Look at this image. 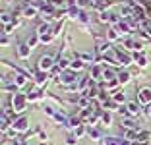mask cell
<instances>
[{
    "instance_id": "cell-40",
    "label": "cell",
    "mask_w": 151,
    "mask_h": 145,
    "mask_svg": "<svg viewBox=\"0 0 151 145\" xmlns=\"http://www.w3.org/2000/svg\"><path fill=\"white\" fill-rule=\"evenodd\" d=\"M16 145H29V143H27V139H18V141H16Z\"/></svg>"
},
{
    "instance_id": "cell-29",
    "label": "cell",
    "mask_w": 151,
    "mask_h": 145,
    "mask_svg": "<svg viewBox=\"0 0 151 145\" xmlns=\"http://www.w3.org/2000/svg\"><path fill=\"white\" fill-rule=\"evenodd\" d=\"M52 118H54V120H56V122H58V124H68V120H66V116H64V114H60V112H56V114H54V116H52Z\"/></svg>"
},
{
    "instance_id": "cell-43",
    "label": "cell",
    "mask_w": 151,
    "mask_h": 145,
    "mask_svg": "<svg viewBox=\"0 0 151 145\" xmlns=\"http://www.w3.org/2000/svg\"><path fill=\"white\" fill-rule=\"evenodd\" d=\"M130 145H143V143H139V141H132Z\"/></svg>"
},
{
    "instance_id": "cell-39",
    "label": "cell",
    "mask_w": 151,
    "mask_h": 145,
    "mask_svg": "<svg viewBox=\"0 0 151 145\" xmlns=\"http://www.w3.org/2000/svg\"><path fill=\"white\" fill-rule=\"evenodd\" d=\"M89 0H78V6H87Z\"/></svg>"
},
{
    "instance_id": "cell-31",
    "label": "cell",
    "mask_w": 151,
    "mask_h": 145,
    "mask_svg": "<svg viewBox=\"0 0 151 145\" xmlns=\"http://www.w3.org/2000/svg\"><path fill=\"white\" fill-rule=\"evenodd\" d=\"M39 99H41V93H37V91H33V93H29V95H27V101H29V103L39 101Z\"/></svg>"
},
{
    "instance_id": "cell-25",
    "label": "cell",
    "mask_w": 151,
    "mask_h": 145,
    "mask_svg": "<svg viewBox=\"0 0 151 145\" xmlns=\"http://www.w3.org/2000/svg\"><path fill=\"white\" fill-rule=\"evenodd\" d=\"M85 132H87V130H85V124H81V126H78V128H76V130H74V136L78 137V139H80V137L83 136Z\"/></svg>"
},
{
    "instance_id": "cell-17",
    "label": "cell",
    "mask_w": 151,
    "mask_h": 145,
    "mask_svg": "<svg viewBox=\"0 0 151 145\" xmlns=\"http://www.w3.org/2000/svg\"><path fill=\"white\" fill-rule=\"evenodd\" d=\"M87 136L91 137V139H101V134H99V130H97L95 126L87 128Z\"/></svg>"
},
{
    "instance_id": "cell-5",
    "label": "cell",
    "mask_w": 151,
    "mask_h": 145,
    "mask_svg": "<svg viewBox=\"0 0 151 145\" xmlns=\"http://www.w3.org/2000/svg\"><path fill=\"white\" fill-rule=\"evenodd\" d=\"M12 126H14V130H16V132H25L27 126H29V120H27V116H19V118L14 120Z\"/></svg>"
},
{
    "instance_id": "cell-8",
    "label": "cell",
    "mask_w": 151,
    "mask_h": 145,
    "mask_svg": "<svg viewBox=\"0 0 151 145\" xmlns=\"http://www.w3.org/2000/svg\"><path fill=\"white\" fill-rule=\"evenodd\" d=\"M37 12H39V8H37V6H33V4H27L25 8L22 10V14L25 16V18H35Z\"/></svg>"
},
{
    "instance_id": "cell-28",
    "label": "cell",
    "mask_w": 151,
    "mask_h": 145,
    "mask_svg": "<svg viewBox=\"0 0 151 145\" xmlns=\"http://www.w3.org/2000/svg\"><path fill=\"white\" fill-rule=\"evenodd\" d=\"M39 41H41V37H39V35H33V37H29V41H27V45H29V48H33V47H35L37 43H39Z\"/></svg>"
},
{
    "instance_id": "cell-27",
    "label": "cell",
    "mask_w": 151,
    "mask_h": 145,
    "mask_svg": "<svg viewBox=\"0 0 151 145\" xmlns=\"http://www.w3.org/2000/svg\"><path fill=\"white\" fill-rule=\"evenodd\" d=\"M93 8H97V10L103 12V8H107V2H105V0H93Z\"/></svg>"
},
{
    "instance_id": "cell-12",
    "label": "cell",
    "mask_w": 151,
    "mask_h": 145,
    "mask_svg": "<svg viewBox=\"0 0 151 145\" xmlns=\"http://www.w3.org/2000/svg\"><path fill=\"white\" fill-rule=\"evenodd\" d=\"M126 108H128L130 116H138L139 114V105L138 103H126Z\"/></svg>"
},
{
    "instance_id": "cell-19",
    "label": "cell",
    "mask_w": 151,
    "mask_h": 145,
    "mask_svg": "<svg viewBox=\"0 0 151 145\" xmlns=\"http://www.w3.org/2000/svg\"><path fill=\"white\" fill-rule=\"evenodd\" d=\"M122 126H124L126 130H139V128L136 126V122H134V120H130V118H124V120H122Z\"/></svg>"
},
{
    "instance_id": "cell-32",
    "label": "cell",
    "mask_w": 151,
    "mask_h": 145,
    "mask_svg": "<svg viewBox=\"0 0 151 145\" xmlns=\"http://www.w3.org/2000/svg\"><path fill=\"white\" fill-rule=\"evenodd\" d=\"M68 14H70L72 18H80V8H78V6H74V8L68 10Z\"/></svg>"
},
{
    "instance_id": "cell-2",
    "label": "cell",
    "mask_w": 151,
    "mask_h": 145,
    "mask_svg": "<svg viewBox=\"0 0 151 145\" xmlns=\"http://www.w3.org/2000/svg\"><path fill=\"white\" fill-rule=\"evenodd\" d=\"M58 81H60L62 85H66V87H70V85L78 83V79H76V72L70 70V68H68V70H64L62 74L58 75Z\"/></svg>"
},
{
    "instance_id": "cell-33",
    "label": "cell",
    "mask_w": 151,
    "mask_h": 145,
    "mask_svg": "<svg viewBox=\"0 0 151 145\" xmlns=\"http://www.w3.org/2000/svg\"><path fill=\"white\" fill-rule=\"evenodd\" d=\"M10 22H12V16H10L8 12H2V23H4V25H8Z\"/></svg>"
},
{
    "instance_id": "cell-4",
    "label": "cell",
    "mask_w": 151,
    "mask_h": 145,
    "mask_svg": "<svg viewBox=\"0 0 151 145\" xmlns=\"http://www.w3.org/2000/svg\"><path fill=\"white\" fill-rule=\"evenodd\" d=\"M105 75V64H93L91 66V79L93 81H99Z\"/></svg>"
},
{
    "instance_id": "cell-13",
    "label": "cell",
    "mask_w": 151,
    "mask_h": 145,
    "mask_svg": "<svg viewBox=\"0 0 151 145\" xmlns=\"http://www.w3.org/2000/svg\"><path fill=\"white\" fill-rule=\"evenodd\" d=\"M83 64H85V62L81 60V58H76V60H72V64H70V70H74V72H80V70H83Z\"/></svg>"
},
{
    "instance_id": "cell-38",
    "label": "cell",
    "mask_w": 151,
    "mask_h": 145,
    "mask_svg": "<svg viewBox=\"0 0 151 145\" xmlns=\"http://www.w3.org/2000/svg\"><path fill=\"white\" fill-rule=\"evenodd\" d=\"M138 66H147V58L145 56H139L138 58Z\"/></svg>"
},
{
    "instance_id": "cell-37",
    "label": "cell",
    "mask_w": 151,
    "mask_h": 145,
    "mask_svg": "<svg viewBox=\"0 0 151 145\" xmlns=\"http://www.w3.org/2000/svg\"><path fill=\"white\" fill-rule=\"evenodd\" d=\"M87 12H83V10H81V12H80V22H83V23H87Z\"/></svg>"
},
{
    "instance_id": "cell-26",
    "label": "cell",
    "mask_w": 151,
    "mask_h": 145,
    "mask_svg": "<svg viewBox=\"0 0 151 145\" xmlns=\"http://www.w3.org/2000/svg\"><path fill=\"white\" fill-rule=\"evenodd\" d=\"M112 101H116L118 105L126 103V97H124V93H116V95H112Z\"/></svg>"
},
{
    "instance_id": "cell-14",
    "label": "cell",
    "mask_w": 151,
    "mask_h": 145,
    "mask_svg": "<svg viewBox=\"0 0 151 145\" xmlns=\"http://www.w3.org/2000/svg\"><path fill=\"white\" fill-rule=\"evenodd\" d=\"M14 83L18 85V87H25V83H27V75H25V74H18L16 78H14Z\"/></svg>"
},
{
    "instance_id": "cell-6",
    "label": "cell",
    "mask_w": 151,
    "mask_h": 145,
    "mask_svg": "<svg viewBox=\"0 0 151 145\" xmlns=\"http://www.w3.org/2000/svg\"><path fill=\"white\" fill-rule=\"evenodd\" d=\"M132 58H134V56H128V54L124 52V48H122V47L116 48V60H118L122 66H128V64H132Z\"/></svg>"
},
{
    "instance_id": "cell-41",
    "label": "cell",
    "mask_w": 151,
    "mask_h": 145,
    "mask_svg": "<svg viewBox=\"0 0 151 145\" xmlns=\"http://www.w3.org/2000/svg\"><path fill=\"white\" fill-rule=\"evenodd\" d=\"M2 47H8V37L2 35Z\"/></svg>"
},
{
    "instance_id": "cell-9",
    "label": "cell",
    "mask_w": 151,
    "mask_h": 145,
    "mask_svg": "<svg viewBox=\"0 0 151 145\" xmlns=\"http://www.w3.org/2000/svg\"><path fill=\"white\" fill-rule=\"evenodd\" d=\"M118 39H120V31L112 25L111 29L107 31V41H109V43H114V41H118Z\"/></svg>"
},
{
    "instance_id": "cell-10",
    "label": "cell",
    "mask_w": 151,
    "mask_h": 145,
    "mask_svg": "<svg viewBox=\"0 0 151 145\" xmlns=\"http://www.w3.org/2000/svg\"><path fill=\"white\" fill-rule=\"evenodd\" d=\"M29 52H31V48H29V45H27V43H22V45L18 47V56L23 58V60L29 56Z\"/></svg>"
},
{
    "instance_id": "cell-35",
    "label": "cell",
    "mask_w": 151,
    "mask_h": 145,
    "mask_svg": "<svg viewBox=\"0 0 151 145\" xmlns=\"http://www.w3.org/2000/svg\"><path fill=\"white\" fill-rule=\"evenodd\" d=\"M80 58H81L83 62H91V60H93V54H89V52H83V54H80Z\"/></svg>"
},
{
    "instance_id": "cell-16",
    "label": "cell",
    "mask_w": 151,
    "mask_h": 145,
    "mask_svg": "<svg viewBox=\"0 0 151 145\" xmlns=\"http://www.w3.org/2000/svg\"><path fill=\"white\" fill-rule=\"evenodd\" d=\"M136 141L147 145V141H151V132H139V134H138V139H136Z\"/></svg>"
},
{
    "instance_id": "cell-42",
    "label": "cell",
    "mask_w": 151,
    "mask_h": 145,
    "mask_svg": "<svg viewBox=\"0 0 151 145\" xmlns=\"http://www.w3.org/2000/svg\"><path fill=\"white\" fill-rule=\"evenodd\" d=\"M147 116H151V105H147Z\"/></svg>"
},
{
    "instance_id": "cell-23",
    "label": "cell",
    "mask_w": 151,
    "mask_h": 145,
    "mask_svg": "<svg viewBox=\"0 0 151 145\" xmlns=\"http://www.w3.org/2000/svg\"><path fill=\"white\" fill-rule=\"evenodd\" d=\"M103 143H105V145H126V143H122L120 139H116V137H105Z\"/></svg>"
},
{
    "instance_id": "cell-24",
    "label": "cell",
    "mask_w": 151,
    "mask_h": 145,
    "mask_svg": "<svg viewBox=\"0 0 151 145\" xmlns=\"http://www.w3.org/2000/svg\"><path fill=\"white\" fill-rule=\"evenodd\" d=\"M101 120H103V124H105V128H107V126H111V122H112L111 112H107V110H105V112L101 114Z\"/></svg>"
},
{
    "instance_id": "cell-20",
    "label": "cell",
    "mask_w": 151,
    "mask_h": 145,
    "mask_svg": "<svg viewBox=\"0 0 151 145\" xmlns=\"http://www.w3.org/2000/svg\"><path fill=\"white\" fill-rule=\"evenodd\" d=\"M118 81H120V83H128V81H130V72L122 70V72L118 74Z\"/></svg>"
},
{
    "instance_id": "cell-3",
    "label": "cell",
    "mask_w": 151,
    "mask_h": 145,
    "mask_svg": "<svg viewBox=\"0 0 151 145\" xmlns=\"http://www.w3.org/2000/svg\"><path fill=\"white\" fill-rule=\"evenodd\" d=\"M54 66H56V64H54V58H52V56H41L39 62H37V68H39V72H50Z\"/></svg>"
},
{
    "instance_id": "cell-7",
    "label": "cell",
    "mask_w": 151,
    "mask_h": 145,
    "mask_svg": "<svg viewBox=\"0 0 151 145\" xmlns=\"http://www.w3.org/2000/svg\"><path fill=\"white\" fill-rule=\"evenodd\" d=\"M138 97H139V103L142 105H151V89L149 87H143Z\"/></svg>"
},
{
    "instance_id": "cell-18",
    "label": "cell",
    "mask_w": 151,
    "mask_h": 145,
    "mask_svg": "<svg viewBox=\"0 0 151 145\" xmlns=\"http://www.w3.org/2000/svg\"><path fill=\"white\" fill-rule=\"evenodd\" d=\"M47 78H49V72H37L35 74V81L37 83H45V81H47Z\"/></svg>"
},
{
    "instance_id": "cell-21",
    "label": "cell",
    "mask_w": 151,
    "mask_h": 145,
    "mask_svg": "<svg viewBox=\"0 0 151 145\" xmlns=\"http://www.w3.org/2000/svg\"><path fill=\"white\" fill-rule=\"evenodd\" d=\"M49 29H50V27H49V23H41V25L39 27H37V35H47V33H49Z\"/></svg>"
},
{
    "instance_id": "cell-11",
    "label": "cell",
    "mask_w": 151,
    "mask_h": 145,
    "mask_svg": "<svg viewBox=\"0 0 151 145\" xmlns=\"http://www.w3.org/2000/svg\"><path fill=\"white\" fill-rule=\"evenodd\" d=\"M114 27L120 31V35H128L130 31H132V25H130V23H126V22H118Z\"/></svg>"
},
{
    "instance_id": "cell-15",
    "label": "cell",
    "mask_w": 151,
    "mask_h": 145,
    "mask_svg": "<svg viewBox=\"0 0 151 145\" xmlns=\"http://www.w3.org/2000/svg\"><path fill=\"white\" fill-rule=\"evenodd\" d=\"M103 108L107 110V112H114V110H118V103L116 101H107V103H103Z\"/></svg>"
},
{
    "instance_id": "cell-36",
    "label": "cell",
    "mask_w": 151,
    "mask_h": 145,
    "mask_svg": "<svg viewBox=\"0 0 151 145\" xmlns=\"http://www.w3.org/2000/svg\"><path fill=\"white\" fill-rule=\"evenodd\" d=\"M66 143L68 145H76V143H78V137H76L74 134H70V136H68V139H66Z\"/></svg>"
},
{
    "instance_id": "cell-34",
    "label": "cell",
    "mask_w": 151,
    "mask_h": 145,
    "mask_svg": "<svg viewBox=\"0 0 151 145\" xmlns=\"http://www.w3.org/2000/svg\"><path fill=\"white\" fill-rule=\"evenodd\" d=\"M54 37V33H47V35H41V43H50Z\"/></svg>"
},
{
    "instance_id": "cell-30",
    "label": "cell",
    "mask_w": 151,
    "mask_h": 145,
    "mask_svg": "<svg viewBox=\"0 0 151 145\" xmlns=\"http://www.w3.org/2000/svg\"><path fill=\"white\" fill-rule=\"evenodd\" d=\"M49 2L54 6V8H60V10H64V8H66V4H64V0H49Z\"/></svg>"
},
{
    "instance_id": "cell-22",
    "label": "cell",
    "mask_w": 151,
    "mask_h": 145,
    "mask_svg": "<svg viewBox=\"0 0 151 145\" xmlns=\"http://www.w3.org/2000/svg\"><path fill=\"white\" fill-rule=\"evenodd\" d=\"M89 101H91V99H89V97H85V95H81L80 97V101H78V105H80L81 106V108H89Z\"/></svg>"
},
{
    "instance_id": "cell-1",
    "label": "cell",
    "mask_w": 151,
    "mask_h": 145,
    "mask_svg": "<svg viewBox=\"0 0 151 145\" xmlns=\"http://www.w3.org/2000/svg\"><path fill=\"white\" fill-rule=\"evenodd\" d=\"M27 95H23V93H14L12 95V99H10V105H12V110L14 112H23L25 110V106H27Z\"/></svg>"
}]
</instances>
